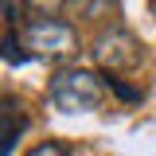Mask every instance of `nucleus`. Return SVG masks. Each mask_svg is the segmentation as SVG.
I'll return each instance as SVG.
<instances>
[{"mask_svg":"<svg viewBox=\"0 0 156 156\" xmlns=\"http://www.w3.org/2000/svg\"><path fill=\"white\" fill-rule=\"evenodd\" d=\"M47 98L62 113H90L105 98V74H94L86 66H58L47 82Z\"/></svg>","mask_w":156,"mask_h":156,"instance_id":"1","label":"nucleus"},{"mask_svg":"<svg viewBox=\"0 0 156 156\" xmlns=\"http://www.w3.org/2000/svg\"><path fill=\"white\" fill-rule=\"evenodd\" d=\"M20 47L27 62L31 58H66L78 51V31L66 23V20L55 16H35L20 27Z\"/></svg>","mask_w":156,"mask_h":156,"instance_id":"2","label":"nucleus"},{"mask_svg":"<svg viewBox=\"0 0 156 156\" xmlns=\"http://www.w3.org/2000/svg\"><path fill=\"white\" fill-rule=\"evenodd\" d=\"M94 62L105 70V74H125V70H136L140 58H144V47L133 31L125 27H101L94 35V47H90Z\"/></svg>","mask_w":156,"mask_h":156,"instance_id":"3","label":"nucleus"},{"mask_svg":"<svg viewBox=\"0 0 156 156\" xmlns=\"http://www.w3.org/2000/svg\"><path fill=\"white\" fill-rule=\"evenodd\" d=\"M27 133V109L16 94H0V156L16 152V140Z\"/></svg>","mask_w":156,"mask_h":156,"instance_id":"4","label":"nucleus"},{"mask_svg":"<svg viewBox=\"0 0 156 156\" xmlns=\"http://www.w3.org/2000/svg\"><path fill=\"white\" fill-rule=\"evenodd\" d=\"M113 4H117V0H66L62 8H66L74 20H101Z\"/></svg>","mask_w":156,"mask_h":156,"instance_id":"5","label":"nucleus"},{"mask_svg":"<svg viewBox=\"0 0 156 156\" xmlns=\"http://www.w3.org/2000/svg\"><path fill=\"white\" fill-rule=\"evenodd\" d=\"M105 90H113L121 101H140V90H136V86H125L121 74H105Z\"/></svg>","mask_w":156,"mask_h":156,"instance_id":"6","label":"nucleus"},{"mask_svg":"<svg viewBox=\"0 0 156 156\" xmlns=\"http://www.w3.org/2000/svg\"><path fill=\"white\" fill-rule=\"evenodd\" d=\"M23 4H27L31 12H39V16H55V12L66 4V0H23Z\"/></svg>","mask_w":156,"mask_h":156,"instance_id":"7","label":"nucleus"},{"mask_svg":"<svg viewBox=\"0 0 156 156\" xmlns=\"http://www.w3.org/2000/svg\"><path fill=\"white\" fill-rule=\"evenodd\" d=\"M27 156H66V148H62L58 140H43V144H35Z\"/></svg>","mask_w":156,"mask_h":156,"instance_id":"8","label":"nucleus"},{"mask_svg":"<svg viewBox=\"0 0 156 156\" xmlns=\"http://www.w3.org/2000/svg\"><path fill=\"white\" fill-rule=\"evenodd\" d=\"M0 20H4V16H0Z\"/></svg>","mask_w":156,"mask_h":156,"instance_id":"9","label":"nucleus"}]
</instances>
